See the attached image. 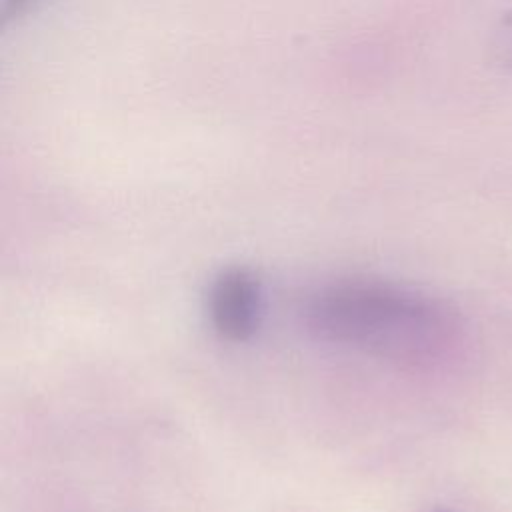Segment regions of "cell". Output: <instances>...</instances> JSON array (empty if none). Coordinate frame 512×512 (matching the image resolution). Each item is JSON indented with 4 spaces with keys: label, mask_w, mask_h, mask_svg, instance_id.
Returning <instances> with one entry per match:
<instances>
[{
    "label": "cell",
    "mask_w": 512,
    "mask_h": 512,
    "mask_svg": "<svg viewBox=\"0 0 512 512\" xmlns=\"http://www.w3.org/2000/svg\"><path fill=\"white\" fill-rule=\"evenodd\" d=\"M304 316L318 338L406 368L454 358L464 338L452 304L378 280L334 282L310 298Z\"/></svg>",
    "instance_id": "obj_1"
},
{
    "label": "cell",
    "mask_w": 512,
    "mask_h": 512,
    "mask_svg": "<svg viewBox=\"0 0 512 512\" xmlns=\"http://www.w3.org/2000/svg\"><path fill=\"white\" fill-rule=\"evenodd\" d=\"M208 310L210 322L220 338L228 342L250 340L258 330L262 310L258 276L244 266L222 270L212 282Z\"/></svg>",
    "instance_id": "obj_2"
},
{
    "label": "cell",
    "mask_w": 512,
    "mask_h": 512,
    "mask_svg": "<svg viewBox=\"0 0 512 512\" xmlns=\"http://www.w3.org/2000/svg\"><path fill=\"white\" fill-rule=\"evenodd\" d=\"M504 42H506L504 50H506L508 58H512V16L504 24Z\"/></svg>",
    "instance_id": "obj_3"
},
{
    "label": "cell",
    "mask_w": 512,
    "mask_h": 512,
    "mask_svg": "<svg viewBox=\"0 0 512 512\" xmlns=\"http://www.w3.org/2000/svg\"><path fill=\"white\" fill-rule=\"evenodd\" d=\"M22 2H26V0H8V6H12L14 12H18L20 6H22Z\"/></svg>",
    "instance_id": "obj_4"
},
{
    "label": "cell",
    "mask_w": 512,
    "mask_h": 512,
    "mask_svg": "<svg viewBox=\"0 0 512 512\" xmlns=\"http://www.w3.org/2000/svg\"><path fill=\"white\" fill-rule=\"evenodd\" d=\"M436 512H448V510H436Z\"/></svg>",
    "instance_id": "obj_5"
}]
</instances>
